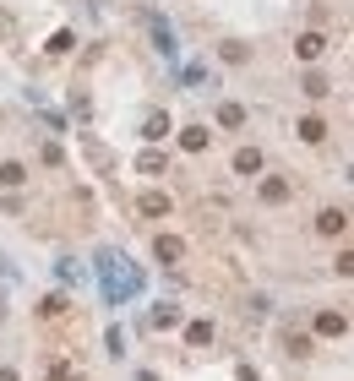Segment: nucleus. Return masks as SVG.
Returning <instances> with one entry per match:
<instances>
[{
	"label": "nucleus",
	"mask_w": 354,
	"mask_h": 381,
	"mask_svg": "<svg viewBox=\"0 0 354 381\" xmlns=\"http://www.w3.org/2000/svg\"><path fill=\"white\" fill-rule=\"evenodd\" d=\"M343 229H349V213L343 207H322L316 213V235H343Z\"/></svg>",
	"instance_id": "f257e3e1"
},
{
	"label": "nucleus",
	"mask_w": 354,
	"mask_h": 381,
	"mask_svg": "<svg viewBox=\"0 0 354 381\" xmlns=\"http://www.w3.org/2000/svg\"><path fill=\"white\" fill-rule=\"evenodd\" d=\"M316 332H322V338H343V332H349V316H343V311H322V316H316Z\"/></svg>",
	"instance_id": "f03ea898"
},
{
	"label": "nucleus",
	"mask_w": 354,
	"mask_h": 381,
	"mask_svg": "<svg viewBox=\"0 0 354 381\" xmlns=\"http://www.w3.org/2000/svg\"><path fill=\"white\" fill-rule=\"evenodd\" d=\"M153 256H158V261H169V267H175V261L186 256V240H175V235H158V240H153Z\"/></svg>",
	"instance_id": "7ed1b4c3"
},
{
	"label": "nucleus",
	"mask_w": 354,
	"mask_h": 381,
	"mask_svg": "<svg viewBox=\"0 0 354 381\" xmlns=\"http://www.w3.org/2000/svg\"><path fill=\"white\" fill-rule=\"evenodd\" d=\"M322 49H327L322 33H300V39H294V55H300V61H322Z\"/></svg>",
	"instance_id": "20e7f679"
},
{
	"label": "nucleus",
	"mask_w": 354,
	"mask_h": 381,
	"mask_svg": "<svg viewBox=\"0 0 354 381\" xmlns=\"http://www.w3.org/2000/svg\"><path fill=\"white\" fill-rule=\"evenodd\" d=\"M256 169H262V153L256 147H240L234 153V175H256Z\"/></svg>",
	"instance_id": "39448f33"
},
{
	"label": "nucleus",
	"mask_w": 354,
	"mask_h": 381,
	"mask_svg": "<svg viewBox=\"0 0 354 381\" xmlns=\"http://www.w3.org/2000/svg\"><path fill=\"white\" fill-rule=\"evenodd\" d=\"M262 201H267V207L289 201V180H262Z\"/></svg>",
	"instance_id": "423d86ee"
},
{
	"label": "nucleus",
	"mask_w": 354,
	"mask_h": 381,
	"mask_svg": "<svg viewBox=\"0 0 354 381\" xmlns=\"http://www.w3.org/2000/svg\"><path fill=\"white\" fill-rule=\"evenodd\" d=\"M180 147H186V153H202V147H208V131H202V125H186V131H180Z\"/></svg>",
	"instance_id": "0eeeda50"
},
{
	"label": "nucleus",
	"mask_w": 354,
	"mask_h": 381,
	"mask_svg": "<svg viewBox=\"0 0 354 381\" xmlns=\"http://www.w3.org/2000/svg\"><path fill=\"white\" fill-rule=\"evenodd\" d=\"M142 213H147V218H164V213H169V196H164V191H147V196H142Z\"/></svg>",
	"instance_id": "6e6552de"
},
{
	"label": "nucleus",
	"mask_w": 354,
	"mask_h": 381,
	"mask_svg": "<svg viewBox=\"0 0 354 381\" xmlns=\"http://www.w3.org/2000/svg\"><path fill=\"white\" fill-rule=\"evenodd\" d=\"M300 137H305V142H322V137H327V120H322V115H305V120H300Z\"/></svg>",
	"instance_id": "1a4fd4ad"
},
{
	"label": "nucleus",
	"mask_w": 354,
	"mask_h": 381,
	"mask_svg": "<svg viewBox=\"0 0 354 381\" xmlns=\"http://www.w3.org/2000/svg\"><path fill=\"white\" fill-rule=\"evenodd\" d=\"M142 137H147V142H158V137H169V115H147V125H142Z\"/></svg>",
	"instance_id": "9d476101"
},
{
	"label": "nucleus",
	"mask_w": 354,
	"mask_h": 381,
	"mask_svg": "<svg viewBox=\"0 0 354 381\" xmlns=\"http://www.w3.org/2000/svg\"><path fill=\"white\" fill-rule=\"evenodd\" d=\"M22 180H27V169H22L17 158H11V163H0V185H22Z\"/></svg>",
	"instance_id": "9b49d317"
},
{
	"label": "nucleus",
	"mask_w": 354,
	"mask_h": 381,
	"mask_svg": "<svg viewBox=\"0 0 354 381\" xmlns=\"http://www.w3.org/2000/svg\"><path fill=\"white\" fill-rule=\"evenodd\" d=\"M218 125H246V109H240V104H224V109H218Z\"/></svg>",
	"instance_id": "f8f14e48"
},
{
	"label": "nucleus",
	"mask_w": 354,
	"mask_h": 381,
	"mask_svg": "<svg viewBox=\"0 0 354 381\" xmlns=\"http://www.w3.org/2000/svg\"><path fill=\"white\" fill-rule=\"evenodd\" d=\"M186 343H196V349L213 343V327H208V321H191V327H186Z\"/></svg>",
	"instance_id": "ddd939ff"
},
{
	"label": "nucleus",
	"mask_w": 354,
	"mask_h": 381,
	"mask_svg": "<svg viewBox=\"0 0 354 381\" xmlns=\"http://www.w3.org/2000/svg\"><path fill=\"white\" fill-rule=\"evenodd\" d=\"M300 93H305V99H327V82H322V77H316V71H311V77L300 82Z\"/></svg>",
	"instance_id": "4468645a"
},
{
	"label": "nucleus",
	"mask_w": 354,
	"mask_h": 381,
	"mask_svg": "<svg viewBox=\"0 0 354 381\" xmlns=\"http://www.w3.org/2000/svg\"><path fill=\"white\" fill-rule=\"evenodd\" d=\"M153 321H158V327H175V321H180V311H175V305H158V311H153Z\"/></svg>",
	"instance_id": "2eb2a0df"
},
{
	"label": "nucleus",
	"mask_w": 354,
	"mask_h": 381,
	"mask_svg": "<svg viewBox=\"0 0 354 381\" xmlns=\"http://www.w3.org/2000/svg\"><path fill=\"white\" fill-rule=\"evenodd\" d=\"M71 44H77V39H71V33H55V39H49V55H65Z\"/></svg>",
	"instance_id": "dca6fc26"
},
{
	"label": "nucleus",
	"mask_w": 354,
	"mask_h": 381,
	"mask_svg": "<svg viewBox=\"0 0 354 381\" xmlns=\"http://www.w3.org/2000/svg\"><path fill=\"white\" fill-rule=\"evenodd\" d=\"M338 273H343V278H354V251H343V256H338Z\"/></svg>",
	"instance_id": "f3484780"
},
{
	"label": "nucleus",
	"mask_w": 354,
	"mask_h": 381,
	"mask_svg": "<svg viewBox=\"0 0 354 381\" xmlns=\"http://www.w3.org/2000/svg\"><path fill=\"white\" fill-rule=\"evenodd\" d=\"M0 381H17V370H11V365H0Z\"/></svg>",
	"instance_id": "a211bd4d"
}]
</instances>
